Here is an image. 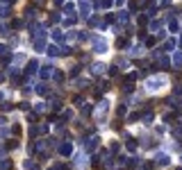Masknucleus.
Listing matches in <instances>:
<instances>
[{
	"label": "nucleus",
	"instance_id": "obj_1",
	"mask_svg": "<svg viewBox=\"0 0 182 170\" xmlns=\"http://www.w3.org/2000/svg\"><path fill=\"white\" fill-rule=\"evenodd\" d=\"M162 84H164V77L150 79V82H148V88H150V91H157V88H162Z\"/></svg>",
	"mask_w": 182,
	"mask_h": 170
},
{
	"label": "nucleus",
	"instance_id": "obj_2",
	"mask_svg": "<svg viewBox=\"0 0 182 170\" xmlns=\"http://www.w3.org/2000/svg\"><path fill=\"white\" fill-rule=\"evenodd\" d=\"M157 163H159V166H166L168 163V157L166 154H159V157H157Z\"/></svg>",
	"mask_w": 182,
	"mask_h": 170
}]
</instances>
